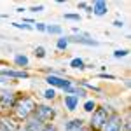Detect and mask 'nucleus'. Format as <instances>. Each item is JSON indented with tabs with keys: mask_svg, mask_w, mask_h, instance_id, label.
<instances>
[{
	"mask_svg": "<svg viewBox=\"0 0 131 131\" xmlns=\"http://www.w3.org/2000/svg\"><path fill=\"white\" fill-rule=\"evenodd\" d=\"M68 40H72V42H79V44H86V46H96V44H98L96 40H91V39H84V37H70Z\"/></svg>",
	"mask_w": 131,
	"mask_h": 131,
	"instance_id": "obj_13",
	"label": "nucleus"
},
{
	"mask_svg": "<svg viewBox=\"0 0 131 131\" xmlns=\"http://www.w3.org/2000/svg\"><path fill=\"white\" fill-rule=\"evenodd\" d=\"M126 54H128V51L126 49H119V51H115V52H114V56H115V58H122V56H126Z\"/></svg>",
	"mask_w": 131,
	"mask_h": 131,
	"instance_id": "obj_21",
	"label": "nucleus"
},
{
	"mask_svg": "<svg viewBox=\"0 0 131 131\" xmlns=\"http://www.w3.org/2000/svg\"><path fill=\"white\" fill-rule=\"evenodd\" d=\"M91 10H93L96 16H103V14L107 12V4H105L103 0H98V2H94V7Z\"/></svg>",
	"mask_w": 131,
	"mask_h": 131,
	"instance_id": "obj_10",
	"label": "nucleus"
},
{
	"mask_svg": "<svg viewBox=\"0 0 131 131\" xmlns=\"http://www.w3.org/2000/svg\"><path fill=\"white\" fill-rule=\"evenodd\" d=\"M4 82H5V81H4V79H0V84H4Z\"/></svg>",
	"mask_w": 131,
	"mask_h": 131,
	"instance_id": "obj_27",
	"label": "nucleus"
},
{
	"mask_svg": "<svg viewBox=\"0 0 131 131\" xmlns=\"http://www.w3.org/2000/svg\"><path fill=\"white\" fill-rule=\"evenodd\" d=\"M16 65H19V67H26V65H28V58H26V56H16Z\"/></svg>",
	"mask_w": 131,
	"mask_h": 131,
	"instance_id": "obj_15",
	"label": "nucleus"
},
{
	"mask_svg": "<svg viewBox=\"0 0 131 131\" xmlns=\"http://www.w3.org/2000/svg\"><path fill=\"white\" fill-rule=\"evenodd\" d=\"M35 54H37L39 58H44V56H46V49H44V47H37V49H35Z\"/></svg>",
	"mask_w": 131,
	"mask_h": 131,
	"instance_id": "obj_20",
	"label": "nucleus"
},
{
	"mask_svg": "<svg viewBox=\"0 0 131 131\" xmlns=\"http://www.w3.org/2000/svg\"><path fill=\"white\" fill-rule=\"evenodd\" d=\"M37 30L46 31V25H44V23H37Z\"/></svg>",
	"mask_w": 131,
	"mask_h": 131,
	"instance_id": "obj_24",
	"label": "nucleus"
},
{
	"mask_svg": "<svg viewBox=\"0 0 131 131\" xmlns=\"http://www.w3.org/2000/svg\"><path fill=\"white\" fill-rule=\"evenodd\" d=\"M0 129H4V131H16V129H18V124L12 121V119H0Z\"/></svg>",
	"mask_w": 131,
	"mask_h": 131,
	"instance_id": "obj_8",
	"label": "nucleus"
},
{
	"mask_svg": "<svg viewBox=\"0 0 131 131\" xmlns=\"http://www.w3.org/2000/svg\"><path fill=\"white\" fill-rule=\"evenodd\" d=\"M108 119V114H107V108H96L93 112V119H91V128L93 129H100L101 126L107 122Z\"/></svg>",
	"mask_w": 131,
	"mask_h": 131,
	"instance_id": "obj_2",
	"label": "nucleus"
},
{
	"mask_svg": "<svg viewBox=\"0 0 131 131\" xmlns=\"http://www.w3.org/2000/svg\"><path fill=\"white\" fill-rule=\"evenodd\" d=\"M37 108V105H35V101L28 98V96H25V98H21V100L16 101V105H14V110H16V115L19 117V119H28L31 114L35 112Z\"/></svg>",
	"mask_w": 131,
	"mask_h": 131,
	"instance_id": "obj_1",
	"label": "nucleus"
},
{
	"mask_svg": "<svg viewBox=\"0 0 131 131\" xmlns=\"http://www.w3.org/2000/svg\"><path fill=\"white\" fill-rule=\"evenodd\" d=\"M84 110H86V112H93V110H94V101H86Z\"/></svg>",
	"mask_w": 131,
	"mask_h": 131,
	"instance_id": "obj_16",
	"label": "nucleus"
},
{
	"mask_svg": "<svg viewBox=\"0 0 131 131\" xmlns=\"http://www.w3.org/2000/svg\"><path fill=\"white\" fill-rule=\"evenodd\" d=\"M65 19H73V21H79V14H65Z\"/></svg>",
	"mask_w": 131,
	"mask_h": 131,
	"instance_id": "obj_23",
	"label": "nucleus"
},
{
	"mask_svg": "<svg viewBox=\"0 0 131 131\" xmlns=\"http://www.w3.org/2000/svg\"><path fill=\"white\" fill-rule=\"evenodd\" d=\"M46 30L49 31V33H61L60 26H46Z\"/></svg>",
	"mask_w": 131,
	"mask_h": 131,
	"instance_id": "obj_17",
	"label": "nucleus"
},
{
	"mask_svg": "<svg viewBox=\"0 0 131 131\" xmlns=\"http://www.w3.org/2000/svg\"><path fill=\"white\" fill-rule=\"evenodd\" d=\"M46 81L49 82V86H56V88H68L70 86V81H65V79H61V77H54V75H49Z\"/></svg>",
	"mask_w": 131,
	"mask_h": 131,
	"instance_id": "obj_7",
	"label": "nucleus"
},
{
	"mask_svg": "<svg viewBox=\"0 0 131 131\" xmlns=\"http://www.w3.org/2000/svg\"><path fill=\"white\" fill-rule=\"evenodd\" d=\"M82 128V121L81 119H73V121H70L67 126H65V129L67 131H77Z\"/></svg>",
	"mask_w": 131,
	"mask_h": 131,
	"instance_id": "obj_12",
	"label": "nucleus"
},
{
	"mask_svg": "<svg viewBox=\"0 0 131 131\" xmlns=\"http://www.w3.org/2000/svg\"><path fill=\"white\" fill-rule=\"evenodd\" d=\"M42 131H56V128H54V126H46Z\"/></svg>",
	"mask_w": 131,
	"mask_h": 131,
	"instance_id": "obj_26",
	"label": "nucleus"
},
{
	"mask_svg": "<svg viewBox=\"0 0 131 131\" xmlns=\"http://www.w3.org/2000/svg\"><path fill=\"white\" fill-rule=\"evenodd\" d=\"M16 94L14 93H2L0 94V107L2 108H14L16 105Z\"/></svg>",
	"mask_w": 131,
	"mask_h": 131,
	"instance_id": "obj_5",
	"label": "nucleus"
},
{
	"mask_svg": "<svg viewBox=\"0 0 131 131\" xmlns=\"http://www.w3.org/2000/svg\"><path fill=\"white\" fill-rule=\"evenodd\" d=\"M77 103H79V98H77V96H73V94L65 96V105H67V108H68V110H75Z\"/></svg>",
	"mask_w": 131,
	"mask_h": 131,
	"instance_id": "obj_11",
	"label": "nucleus"
},
{
	"mask_svg": "<svg viewBox=\"0 0 131 131\" xmlns=\"http://www.w3.org/2000/svg\"><path fill=\"white\" fill-rule=\"evenodd\" d=\"M70 67H73V68H79V70H82V68H84V61H82L81 58H75V60H72Z\"/></svg>",
	"mask_w": 131,
	"mask_h": 131,
	"instance_id": "obj_14",
	"label": "nucleus"
},
{
	"mask_svg": "<svg viewBox=\"0 0 131 131\" xmlns=\"http://www.w3.org/2000/svg\"><path fill=\"white\" fill-rule=\"evenodd\" d=\"M31 10L33 12H40V10H44V7L42 5H37V7H31Z\"/></svg>",
	"mask_w": 131,
	"mask_h": 131,
	"instance_id": "obj_25",
	"label": "nucleus"
},
{
	"mask_svg": "<svg viewBox=\"0 0 131 131\" xmlns=\"http://www.w3.org/2000/svg\"><path fill=\"white\" fill-rule=\"evenodd\" d=\"M0 75L14 77V79H28V73H26V72H16V70H2Z\"/></svg>",
	"mask_w": 131,
	"mask_h": 131,
	"instance_id": "obj_9",
	"label": "nucleus"
},
{
	"mask_svg": "<svg viewBox=\"0 0 131 131\" xmlns=\"http://www.w3.org/2000/svg\"><path fill=\"white\" fill-rule=\"evenodd\" d=\"M77 131H86V129H82V128H81V129H77Z\"/></svg>",
	"mask_w": 131,
	"mask_h": 131,
	"instance_id": "obj_28",
	"label": "nucleus"
},
{
	"mask_svg": "<svg viewBox=\"0 0 131 131\" xmlns=\"http://www.w3.org/2000/svg\"><path fill=\"white\" fill-rule=\"evenodd\" d=\"M101 129L103 131H121L122 129V121L119 115H112L107 119V122L101 126Z\"/></svg>",
	"mask_w": 131,
	"mask_h": 131,
	"instance_id": "obj_4",
	"label": "nucleus"
},
{
	"mask_svg": "<svg viewBox=\"0 0 131 131\" xmlns=\"http://www.w3.org/2000/svg\"><path fill=\"white\" fill-rule=\"evenodd\" d=\"M44 96H46L47 100H52V98L56 96V93H54V89H47L46 93H44Z\"/></svg>",
	"mask_w": 131,
	"mask_h": 131,
	"instance_id": "obj_18",
	"label": "nucleus"
},
{
	"mask_svg": "<svg viewBox=\"0 0 131 131\" xmlns=\"http://www.w3.org/2000/svg\"><path fill=\"white\" fill-rule=\"evenodd\" d=\"M14 26L16 28H23V30H31L30 25H23V23H14Z\"/></svg>",
	"mask_w": 131,
	"mask_h": 131,
	"instance_id": "obj_22",
	"label": "nucleus"
},
{
	"mask_svg": "<svg viewBox=\"0 0 131 131\" xmlns=\"http://www.w3.org/2000/svg\"><path fill=\"white\" fill-rule=\"evenodd\" d=\"M35 117H37L39 121H42V122L51 121V119L54 117V108L46 107V105H40V107H37V108H35Z\"/></svg>",
	"mask_w": 131,
	"mask_h": 131,
	"instance_id": "obj_3",
	"label": "nucleus"
},
{
	"mask_svg": "<svg viewBox=\"0 0 131 131\" xmlns=\"http://www.w3.org/2000/svg\"><path fill=\"white\" fill-rule=\"evenodd\" d=\"M68 46V40H65V39H60L58 40V49H65Z\"/></svg>",
	"mask_w": 131,
	"mask_h": 131,
	"instance_id": "obj_19",
	"label": "nucleus"
},
{
	"mask_svg": "<svg viewBox=\"0 0 131 131\" xmlns=\"http://www.w3.org/2000/svg\"><path fill=\"white\" fill-rule=\"evenodd\" d=\"M46 128V124L42 121H39L37 117H31V119H28V122H26V129L25 131H42Z\"/></svg>",
	"mask_w": 131,
	"mask_h": 131,
	"instance_id": "obj_6",
	"label": "nucleus"
}]
</instances>
